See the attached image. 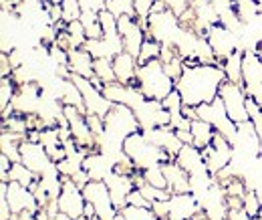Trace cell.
Masks as SVG:
<instances>
[{"label":"cell","mask_w":262,"mask_h":220,"mask_svg":"<svg viewBox=\"0 0 262 220\" xmlns=\"http://www.w3.org/2000/svg\"><path fill=\"white\" fill-rule=\"evenodd\" d=\"M10 168H12V159L6 157L4 154H0V178H2V182H8Z\"/></svg>","instance_id":"45"},{"label":"cell","mask_w":262,"mask_h":220,"mask_svg":"<svg viewBox=\"0 0 262 220\" xmlns=\"http://www.w3.org/2000/svg\"><path fill=\"white\" fill-rule=\"evenodd\" d=\"M165 4H167V8L173 12V14H182L186 8H190V4H192V0H165Z\"/></svg>","instance_id":"43"},{"label":"cell","mask_w":262,"mask_h":220,"mask_svg":"<svg viewBox=\"0 0 262 220\" xmlns=\"http://www.w3.org/2000/svg\"><path fill=\"white\" fill-rule=\"evenodd\" d=\"M123 220H160L158 214L151 208H141V206H131L127 204L123 210H119Z\"/></svg>","instance_id":"32"},{"label":"cell","mask_w":262,"mask_h":220,"mask_svg":"<svg viewBox=\"0 0 262 220\" xmlns=\"http://www.w3.org/2000/svg\"><path fill=\"white\" fill-rule=\"evenodd\" d=\"M93 69H95V77H97L103 85H109V83H115L117 81L115 69H113V59H95Z\"/></svg>","instance_id":"29"},{"label":"cell","mask_w":262,"mask_h":220,"mask_svg":"<svg viewBox=\"0 0 262 220\" xmlns=\"http://www.w3.org/2000/svg\"><path fill=\"white\" fill-rule=\"evenodd\" d=\"M232 6L240 18L242 25H250L258 14H260V6L256 0H232Z\"/></svg>","instance_id":"26"},{"label":"cell","mask_w":262,"mask_h":220,"mask_svg":"<svg viewBox=\"0 0 262 220\" xmlns=\"http://www.w3.org/2000/svg\"><path fill=\"white\" fill-rule=\"evenodd\" d=\"M87 124L91 127V131L95 133V137H99L105 131V117L95 115V113H87Z\"/></svg>","instance_id":"41"},{"label":"cell","mask_w":262,"mask_h":220,"mask_svg":"<svg viewBox=\"0 0 262 220\" xmlns=\"http://www.w3.org/2000/svg\"><path fill=\"white\" fill-rule=\"evenodd\" d=\"M184 220H192V218H184Z\"/></svg>","instance_id":"49"},{"label":"cell","mask_w":262,"mask_h":220,"mask_svg":"<svg viewBox=\"0 0 262 220\" xmlns=\"http://www.w3.org/2000/svg\"><path fill=\"white\" fill-rule=\"evenodd\" d=\"M127 202H129L131 206H141V208H151V202L141 194V190L139 188H133L129 194V198H127Z\"/></svg>","instance_id":"42"},{"label":"cell","mask_w":262,"mask_h":220,"mask_svg":"<svg viewBox=\"0 0 262 220\" xmlns=\"http://www.w3.org/2000/svg\"><path fill=\"white\" fill-rule=\"evenodd\" d=\"M176 162H178L190 176H208V174H210L202 150L196 148L194 144H184V148H182L180 154L176 156Z\"/></svg>","instance_id":"18"},{"label":"cell","mask_w":262,"mask_h":220,"mask_svg":"<svg viewBox=\"0 0 262 220\" xmlns=\"http://www.w3.org/2000/svg\"><path fill=\"white\" fill-rule=\"evenodd\" d=\"M67 34H69V41H71V47L73 49H79V47H85L87 43V32L81 21H75V23H69L67 25Z\"/></svg>","instance_id":"33"},{"label":"cell","mask_w":262,"mask_h":220,"mask_svg":"<svg viewBox=\"0 0 262 220\" xmlns=\"http://www.w3.org/2000/svg\"><path fill=\"white\" fill-rule=\"evenodd\" d=\"M6 198L10 204L12 214H23V212H38V202L34 198V192L29 186H23L18 182H8L6 184Z\"/></svg>","instance_id":"14"},{"label":"cell","mask_w":262,"mask_h":220,"mask_svg":"<svg viewBox=\"0 0 262 220\" xmlns=\"http://www.w3.org/2000/svg\"><path fill=\"white\" fill-rule=\"evenodd\" d=\"M141 172H143V178H145L147 184L158 186V188H167V180H165L162 166H154V168H147V170H141Z\"/></svg>","instance_id":"37"},{"label":"cell","mask_w":262,"mask_h":220,"mask_svg":"<svg viewBox=\"0 0 262 220\" xmlns=\"http://www.w3.org/2000/svg\"><path fill=\"white\" fill-rule=\"evenodd\" d=\"M71 79H73V83L79 87V91L83 95L85 111L105 117V115L109 113V109L113 107V103L105 97V93L99 89L91 79H85V77H81V75H71Z\"/></svg>","instance_id":"9"},{"label":"cell","mask_w":262,"mask_h":220,"mask_svg":"<svg viewBox=\"0 0 262 220\" xmlns=\"http://www.w3.org/2000/svg\"><path fill=\"white\" fill-rule=\"evenodd\" d=\"M0 63H2L0 75H2V77H12L14 67H12V61H10V55H8V53H0Z\"/></svg>","instance_id":"44"},{"label":"cell","mask_w":262,"mask_h":220,"mask_svg":"<svg viewBox=\"0 0 262 220\" xmlns=\"http://www.w3.org/2000/svg\"><path fill=\"white\" fill-rule=\"evenodd\" d=\"M53 220H73L71 218V216H67L65 212H57V214H55V218Z\"/></svg>","instance_id":"48"},{"label":"cell","mask_w":262,"mask_h":220,"mask_svg":"<svg viewBox=\"0 0 262 220\" xmlns=\"http://www.w3.org/2000/svg\"><path fill=\"white\" fill-rule=\"evenodd\" d=\"M83 194H85V200L95 208V214L99 220H117L119 210L115 208L109 188L103 180H91L83 188Z\"/></svg>","instance_id":"6"},{"label":"cell","mask_w":262,"mask_h":220,"mask_svg":"<svg viewBox=\"0 0 262 220\" xmlns=\"http://www.w3.org/2000/svg\"><path fill=\"white\" fill-rule=\"evenodd\" d=\"M105 8L113 14V16H135V4L133 0H107ZM137 18V16H135Z\"/></svg>","instance_id":"31"},{"label":"cell","mask_w":262,"mask_h":220,"mask_svg":"<svg viewBox=\"0 0 262 220\" xmlns=\"http://www.w3.org/2000/svg\"><path fill=\"white\" fill-rule=\"evenodd\" d=\"M162 55V43L151 38V36H145L143 45H141V51H139V57H137V63L139 65H145L154 59H160Z\"/></svg>","instance_id":"28"},{"label":"cell","mask_w":262,"mask_h":220,"mask_svg":"<svg viewBox=\"0 0 262 220\" xmlns=\"http://www.w3.org/2000/svg\"><path fill=\"white\" fill-rule=\"evenodd\" d=\"M260 208H262V198L258 196L256 190H248L246 196H244V210L248 212V216L254 220L260 216Z\"/></svg>","instance_id":"34"},{"label":"cell","mask_w":262,"mask_h":220,"mask_svg":"<svg viewBox=\"0 0 262 220\" xmlns=\"http://www.w3.org/2000/svg\"><path fill=\"white\" fill-rule=\"evenodd\" d=\"M154 2H156V0H133V4H135V16H137L139 25L143 27L145 34H147V18H149V14H151Z\"/></svg>","instance_id":"36"},{"label":"cell","mask_w":262,"mask_h":220,"mask_svg":"<svg viewBox=\"0 0 262 220\" xmlns=\"http://www.w3.org/2000/svg\"><path fill=\"white\" fill-rule=\"evenodd\" d=\"M198 117L208 122L210 126L214 127L218 133H222L224 137H228L232 144H236L238 139V126L230 119L228 111L220 99V95L212 101V103H204V105H198Z\"/></svg>","instance_id":"4"},{"label":"cell","mask_w":262,"mask_h":220,"mask_svg":"<svg viewBox=\"0 0 262 220\" xmlns=\"http://www.w3.org/2000/svg\"><path fill=\"white\" fill-rule=\"evenodd\" d=\"M61 6H63V23H75V21H81V14H83V6L79 0H61Z\"/></svg>","instance_id":"35"},{"label":"cell","mask_w":262,"mask_h":220,"mask_svg":"<svg viewBox=\"0 0 262 220\" xmlns=\"http://www.w3.org/2000/svg\"><path fill=\"white\" fill-rule=\"evenodd\" d=\"M165 174V180H167V190L171 194H188L192 192V182H190V174L176 162V159H169L162 164Z\"/></svg>","instance_id":"19"},{"label":"cell","mask_w":262,"mask_h":220,"mask_svg":"<svg viewBox=\"0 0 262 220\" xmlns=\"http://www.w3.org/2000/svg\"><path fill=\"white\" fill-rule=\"evenodd\" d=\"M248 113H250V122L254 126V131H256V137L262 146V105H258L254 99L248 97Z\"/></svg>","instance_id":"38"},{"label":"cell","mask_w":262,"mask_h":220,"mask_svg":"<svg viewBox=\"0 0 262 220\" xmlns=\"http://www.w3.org/2000/svg\"><path fill=\"white\" fill-rule=\"evenodd\" d=\"M20 162L29 170H33L36 176H40L45 170H49L55 164L49 152L45 150V146L40 142H31V139H23L20 144Z\"/></svg>","instance_id":"13"},{"label":"cell","mask_w":262,"mask_h":220,"mask_svg":"<svg viewBox=\"0 0 262 220\" xmlns=\"http://www.w3.org/2000/svg\"><path fill=\"white\" fill-rule=\"evenodd\" d=\"M93 55L85 49V47H79V49H71L69 51V71L73 75H81L85 79H93L95 77V69H93Z\"/></svg>","instance_id":"23"},{"label":"cell","mask_w":262,"mask_h":220,"mask_svg":"<svg viewBox=\"0 0 262 220\" xmlns=\"http://www.w3.org/2000/svg\"><path fill=\"white\" fill-rule=\"evenodd\" d=\"M137 87L147 99L164 101L167 95L176 89V81L165 73L164 63L154 59L149 63L139 65L137 69Z\"/></svg>","instance_id":"2"},{"label":"cell","mask_w":262,"mask_h":220,"mask_svg":"<svg viewBox=\"0 0 262 220\" xmlns=\"http://www.w3.org/2000/svg\"><path fill=\"white\" fill-rule=\"evenodd\" d=\"M178 137L182 139V144H194V135H192V129H176Z\"/></svg>","instance_id":"47"},{"label":"cell","mask_w":262,"mask_h":220,"mask_svg":"<svg viewBox=\"0 0 262 220\" xmlns=\"http://www.w3.org/2000/svg\"><path fill=\"white\" fill-rule=\"evenodd\" d=\"M123 150L133 159V164H135L137 170H147V168H154V166H162V164L171 159L162 148L154 146L145 137L143 131L131 133L129 137L123 142Z\"/></svg>","instance_id":"3"},{"label":"cell","mask_w":262,"mask_h":220,"mask_svg":"<svg viewBox=\"0 0 262 220\" xmlns=\"http://www.w3.org/2000/svg\"><path fill=\"white\" fill-rule=\"evenodd\" d=\"M141 190V194L154 204V202H158V200H169L171 198V192L167 188H158V186H151V184H143V186H139Z\"/></svg>","instance_id":"39"},{"label":"cell","mask_w":262,"mask_h":220,"mask_svg":"<svg viewBox=\"0 0 262 220\" xmlns=\"http://www.w3.org/2000/svg\"><path fill=\"white\" fill-rule=\"evenodd\" d=\"M83 168H85V172L89 174L91 180H105L115 170V162H113V157H109L107 154L97 150V152H93V154L85 157Z\"/></svg>","instance_id":"22"},{"label":"cell","mask_w":262,"mask_h":220,"mask_svg":"<svg viewBox=\"0 0 262 220\" xmlns=\"http://www.w3.org/2000/svg\"><path fill=\"white\" fill-rule=\"evenodd\" d=\"M117 25H119V34L123 38V47L125 51L131 53L133 57H139V51H141V45L145 41V31L143 27L139 25V21L135 16H119L117 18Z\"/></svg>","instance_id":"15"},{"label":"cell","mask_w":262,"mask_h":220,"mask_svg":"<svg viewBox=\"0 0 262 220\" xmlns=\"http://www.w3.org/2000/svg\"><path fill=\"white\" fill-rule=\"evenodd\" d=\"M145 133V137L154 144V146H158V148H162L167 156L171 157V159H176V156L180 154V150L184 148V144H182V139L178 137V133H176V129L171 126H164V127H156V129H147V131H143Z\"/></svg>","instance_id":"16"},{"label":"cell","mask_w":262,"mask_h":220,"mask_svg":"<svg viewBox=\"0 0 262 220\" xmlns=\"http://www.w3.org/2000/svg\"><path fill=\"white\" fill-rule=\"evenodd\" d=\"M224 81H226V73L222 65L186 61L182 77L176 81V89L182 95L184 105L198 107L204 103H212L220 95V87Z\"/></svg>","instance_id":"1"},{"label":"cell","mask_w":262,"mask_h":220,"mask_svg":"<svg viewBox=\"0 0 262 220\" xmlns=\"http://www.w3.org/2000/svg\"><path fill=\"white\" fill-rule=\"evenodd\" d=\"M59 210L65 212L67 216H71L73 220L85 218V208H87V200L83 188H79L71 178L63 176V190L59 196Z\"/></svg>","instance_id":"11"},{"label":"cell","mask_w":262,"mask_h":220,"mask_svg":"<svg viewBox=\"0 0 262 220\" xmlns=\"http://www.w3.org/2000/svg\"><path fill=\"white\" fill-rule=\"evenodd\" d=\"M16 89H18V85L12 77H2V81H0V111H4L12 103Z\"/></svg>","instance_id":"30"},{"label":"cell","mask_w":262,"mask_h":220,"mask_svg":"<svg viewBox=\"0 0 262 220\" xmlns=\"http://www.w3.org/2000/svg\"><path fill=\"white\" fill-rule=\"evenodd\" d=\"M204 36L208 38V43L214 49V53H216V57H218L220 63H224L234 51L240 49V36H238V32L230 31V29H226L220 23L214 25V27H210Z\"/></svg>","instance_id":"12"},{"label":"cell","mask_w":262,"mask_h":220,"mask_svg":"<svg viewBox=\"0 0 262 220\" xmlns=\"http://www.w3.org/2000/svg\"><path fill=\"white\" fill-rule=\"evenodd\" d=\"M133 111H135V117L141 126V131L169 126V122H171L169 111L164 107V103L156 101V99H143L139 105L133 107Z\"/></svg>","instance_id":"10"},{"label":"cell","mask_w":262,"mask_h":220,"mask_svg":"<svg viewBox=\"0 0 262 220\" xmlns=\"http://www.w3.org/2000/svg\"><path fill=\"white\" fill-rule=\"evenodd\" d=\"M202 154H204V159L208 164L210 174L212 176H218L226 166L232 164V157L236 154V150H234V144L230 142L228 137H224L222 133L216 131L214 142L208 148H204Z\"/></svg>","instance_id":"7"},{"label":"cell","mask_w":262,"mask_h":220,"mask_svg":"<svg viewBox=\"0 0 262 220\" xmlns=\"http://www.w3.org/2000/svg\"><path fill=\"white\" fill-rule=\"evenodd\" d=\"M226 220H252V218L248 216V212L244 208H238V210H228Z\"/></svg>","instance_id":"46"},{"label":"cell","mask_w":262,"mask_h":220,"mask_svg":"<svg viewBox=\"0 0 262 220\" xmlns=\"http://www.w3.org/2000/svg\"><path fill=\"white\" fill-rule=\"evenodd\" d=\"M164 69H165V73L173 79V81H178L180 77H182V73H184V69H186V61L178 55L176 59H171L169 63H164Z\"/></svg>","instance_id":"40"},{"label":"cell","mask_w":262,"mask_h":220,"mask_svg":"<svg viewBox=\"0 0 262 220\" xmlns=\"http://www.w3.org/2000/svg\"><path fill=\"white\" fill-rule=\"evenodd\" d=\"M220 99L228 111L230 119L240 126L244 122H250V113H248V95L244 91L242 85L232 83V81H224L220 87Z\"/></svg>","instance_id":"5"},{"label":"cell","mask_w":262,"mask_h":220,"mask_svg":"<svg viewBox=\"0 0 262 220\" xmlns=\"http://www.w3.org/2000/svg\"><path fill=\"white\" fill-rule=\"evenodd\" d=\"M190 129H192V135H194V146L200 148V150L208 148V146L214 142L216 129L210 126L208 122H204V119H194Z\"/></svg>","instance_id":"24"},{"label":"cell","mask_w":262,"mask_h":220,"mask_svg":"<svg viewBox=\"0 0 262 220\" xmlns=\"http://www.w3.org/2000/svg\"><path fill=\"white\" fill-rule=\"evenodd\" d=\"M167 204H169V216H167L169 220L192 218L198 210L202 208L192 192H188V194H171Z\"/></svg>","instance_id":"20"},{"label":"cell","mask_w":262,"mask_h":220,"mask_svg":"<svg viewBox=\"0 0 262 220\" xmlns=\"http://www.w3.org/2000/svg\"><path fill=\"white\" fill-rule=\"evenodd\" d=\"M103 182H105L107 188H109V194H111V198H113L115 208H117V210H123V208L129 204L127 198H129L131 190L135 188L133 178H131V176H125V174H117V172L113 170Z\"/></svg>","instance_id":"17"},{"label":"cell","mask_w":262,"mask_h":220,"mask_svg":"<svg viewBox=\"0 0 262 220\" xmlns=\"http://www.w3.org/2000/svg\"><path fill=\"white\" fill-rule=\"evenodd\" d=\"M113 69H115V77H117V83H123V85H135L137 87V57H133L131 53L123 51L119 55L113 57Z\"/></svg>","instance_id":"21"},{"label":"cell","mask_w":262,"mask_h":220,"mask_svg":"<svg viewBox=\"0 0 262 220\" xmlns=\"http://www.w3.org/2000/svg\"><path fill=\"white\" fill-rule=\"evenodd\" d=\"M242 61H244V51L238 49V51H234L228 59L222 63L224 73H226V81L242 85Z\"/></svg>","instance_id":"25"},{"label":"cell","mask_w":262,"mask_h":220,"mask_svg":"<svg viewBox=\"0 0 262 220\" xmlns=\"http://www.w3.org/2000/svg\"><path fill=\"white\" fill-rule=\"evenodd\" d=\"M242 87L250 99L262 105V59L256 51H244Z\"/></svg>","instance_id":"8"},{"label":"cell","mask_w":262,"mask_h":220,"mask_svg":"<svg viewBox=\"0 0 262 220\" xmlns=\"http://www.w3.org/2000/svg\"><path fill=\"white\" fill-rule=\"evenodd\" d=\"M36 180H38V176L34 174L33 170H29L23 162H12V168H10V174H8V182H18V184L31 188Z\"/></svg>","instance_id":"27"}]
</instances>
